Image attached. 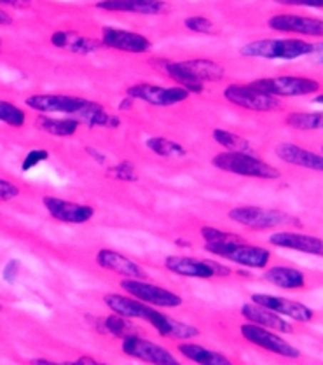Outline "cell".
I'll return each mask as SVG.
<instances>
[{
	"instance_id": "obj_35",
	"label": "cell",
	"mask_w": 323,
	"mask_h": 365,
	"mask_svg": "<svg viewBox=\"0 0 323 365\" xmlns=\"http://www.w3.org/2000/svg\"><path fill=\"white\" fill-rule=\"evenodd\" d=\"M184 25L185 29L194 34H205V35L217 34V29L215 25H213V21L206 16H189L184 19Z\"/></svg>"
},
{
	"instance_id": "obj_22",
	"label": "cell",
	"mask_w": 323,
	"mask_h": 365,
	"mask_svg": "<svg viewBox=\"0 0 323 365\" xmlns=\"http://www.w3.org/2000/svg\"><path fill=\"white\" fill-rule=\"evenodd\" d=\"M241 314L250 324L260 325V327L271 329L276 332H292V325L287 320H283L282 314L272 312L270 308L255 304V302H248V304L241 306Z\"/></svg>"
},
{
	"instance_id": "obj_13",
	"label": "cell",
	"mask_w": 323,
	"mask_h": 365,
	"mask_svg": "<svg viewBox=\"0 0 323 365\" xmlns=\"http://www.w3.org/2000/svg\"><path fill=\"white\" fill-rule=\"evenodd\" d=\"M123 353L131 356V359L143 360L147 364L154 365H178L177 359L166 348L159 346L149 339H143L138 334L136 336L124 337L123 339Z\"/></svg>"
},
{
	"instance_id": "obj_10",
	"label": "cell",
	"mask_w": 323,
	"mask_h": 365,
	"mask_svg": "<svg viewBox=\"0 0 323 365\" xmlns=\"http://www.w3.org/2000/svg\"><path fill=\"white\" fill-rule=\"evenodd\" d=\"M241 336L248 341V343L255 344V346L266 349V351L275 353V355L283 356V359H299L301 356V351L297 348L292 346L289 341H285L283 337H280L276 331H271V329L260 327V325L247 324L241 325Z\"/></svg>"
},
{
	"instance_id": "obj_20",
	"label": "cell",
	"mask_w": 323,
	"mask_h": 365,
	"mask_svg": "<svg viewBox=\"0 0 323 365\" xmlns=\"http://www.w3.org/2000/svg\"><path fill=\"white\" fill-rule=\"evenodd\" d=\"M95 6L96 9L108 13H131L142 16H155L166 11V4L163 0H100Z\"/></svg>"
},
{
	"instance_id": "obj_29",
	"label": "cell",
	"mask_w": 323,
	"mask_h": 365,
	"mask_svg": "<svg viewBox=\"0 0 323 365\" xmlns=\"http://www.w3.org/2000/svg\"><path fill=\"white\" fill-rule=\"evenodd\" d=\"M103 329L108 334H112L114 337H119V339H124V337L136 336V327L133 322L128 320V317H123V314L112 313L111 317L102 318Z\"/></svg>"
},
{
	"instance_id": "obj_42",
	"label": "cell",
	"mask_w": 323,
	"mask_h": 365,
	"mask_svg": "<svg viewBox=\"0 0 323 365\" xmlns=\"http://www.w3.org/2000/svg\"><path fill=\"white\" fill-rule=\"evenodd\" d=\"M68 364H73V365H98L100 362H98V360L91 359V356H81V359L73 360V362H68Z\"/></svg>"
},
{
	"instance_id": "obj_19",
	"label": "cell",
	"mask_w": 323,
	"mask_h": 365,
	"mask_svg": "<svg viewBox=\"0 0 323 365\" xmlns=\"http://www.w3.org/2000/svg\"><path fill=\"white\" fill-rule=\"evenodd\" d=\"M96 264L102 269L112 271V273L119 274L123 278H147L145 271L142 269L138 262L131 261L130 257L116 250H111V248H100L98 254H96Z\"/></svg>"
},
{
	"instance_id": "obj_27",
	"label": "cell",
	"mask_w": 323,
	"mask_h": 365,
	"mask_svg": "<svg viewBox=\"0 0 323 365\" xmlns=\"http://www.w3.org/2000/svg\"><path fill=\"white\" fill-rule=\"evenodd\" d=\"M39 130L46 131V133L53 135V137H72L77 130H79L81 121L77 118H65V119H56V118H48V115H41L37 118Z\"/></svg>"
},
{
	"instance_id": "obj_16",
	"label": "cell",
	"mask_w": 323,
	"mask_h": 365,
	"mask_svg": "<svg viewBox=\"0 0 323 365\" xmlns=\"http://www.w3.org/2000/svg\"><path fill=\"white\" fill-rule=\"evenodd\" d=\"M42 203L53 219L65 224H86L95 217V208L89 207V205L73 203V201L54 196H46Z\"/></svg>"
},
{
	"instance_id": "obj_15",
	"label": "cell",
	"mask_w": 323,
	"mask_h": 365,
	"mask_svg": "<svg viewBox=\"0 0 323 365\" xmlns=\"http://www.w3.org/2000/svg\"><path fill=\"white\" fill-rule=\"evenodd\" d=\"M267 26L275 32L323 38V19L301 16V14H275L267 19Z\"/></svg>"
},
{
	"instance_id": "obj_24",
	"label": "cell",
	"mask_w": 323,
	"mask_h": 365,
	"mask_svg": "<svg viewBox=\"0 0 323 365\" xmlns=\"http://www.w3.org/2000/svg\"><path fill=\"white\" fill-rule=\"evenodd\" d=\"M161 68L165 70L166 76L170 77L173 83H177L178 86L185 88L189 93H203L205 91V83H201L198 79L196 73L193 72V68L189 67L188 60L185 61H163Z\"/></svg>"
},
{
	"instance_id": "obj_34",
	"label": "cell",
	"mask_w": 323,
	"mask_h": 365,
	"mask_svg": "<svg viewBox=\"0 0 323 365\" xmlns=\"http://www.w3.org/2000/svg\"><path fill=\"white\" fill-rule=\"evenodd\" d=\"M107 175L114 180L123 182H136L138 180V173H136V166L131 161H123L119 165L111 166L107 170Z\"/></svg>"
},
{
	"instance_id": "obj_12",
	"label": "cell",
	"mask_w": 323,
	"mask_h": 365,
	"mask_svg": "<svg viewBox=\"0 0 323 365\" xmlns=\"http://www.w3.org/2000/svg\"><path fill=\"white\" fill-rule=\"evenodd\" d=\"M89 100L81 98V96H70V95H30L25 100V105L41 114H68L73 118H79L81 112L88 105Z\"/></svg>"
},
{
	"instance_id": "obj_5",
	"label": "cell",
	"mask_w": 323,
	"mask_h": 365,
	"mask_svg": "<svg viewBox=\"0 0 323 365\" xmlns=\"http://www.w3.org/2000/svg\"><path fill=\"white\" fill-rule=\"evenodd\" d=\"M205 248L210 254L217 257L225 259L229 262H235L238 266L250 267V269H264L271 261V252L262 247L248 245L245 242H232V243H213L206 245Z\"/></svg>"
},
{
	"instance_id": "obj_45",
	"label": "cell",
	"mask_w": 323,
	"mask_h": 365,
	"mask_svg": "<svg viewBox=\"0 0 323 365\" xmlns=\"http://www.w3.org/2000/svg\"><path fill=\"white\" fill-rule=\"evenodd\" d=\"M30 364L32 365H54L56 362H53V360H48V359H35Z\"/></svg>"
},
{
	"instance_id": "obj_21",
	"label": "cell",
	"mask_w": 323,
	"mask_h": 365,
	"mask_svg": "<svg viewBox=\"0 0 323 365\" xmlns=\"http://www.w3.org/2000/svg\"><path fill=\"white\" fill-rule=\"evenodd\" d=\"M276 156L282 159L283 163L289 165L301 166V168L313 170V172L323 173V156L322 154L307 150L304 147L295 145V143L283 142L276 147Z\"/></svg>"
},
{
	"instance_id": "obj_23",
	"label": "cell",
	"mask_w": 323,
	"mask_h": 365,
	"mask_svg": "<svg viewBox=\"0 0 323 365\" xmlns=\"http://www.w3.org/2000/svg\"><path fill=\"white\" fill-rule=\"evenodd\" d=\"M51 44L58 49H65V51L76 53V54H88L96 51L102 46L100 41H93V38L84 37L76 32H68V30H58L51 35Z\"/></svg>"
},
{
	"instance_id": "obj_38",
	"label": "cell",
	"mask_w": 323,
	"mask_h": 365,
	"mask_svg": "<svg viewBox=\"0 0 323 365\" xmlns=\"http://www.w3.org/2000/svg\"><path fill=\"white\" fill-rule=\"evenodd\" d=\"M19 271H21V264H19L18 259H13V261H9L6 264V267H4V271H2V277L7 283H13L14 279L18 278Z\"/></svg>"
},
{
	"instance_id": "obj_46",
	"label": "cell",
	"mask_w": 323,
	"mask_h": 365,
	"mask_svg": "<svg viewBox=\"0 0 323 365\" xmlns=\"http://www.w3.org/2000/svg\"><path fill=\"white\" fill-rule=\"evenodd\" d=\"M313 103H320V105H323V93H322V95H317V96H314V98H313Z\"/></svg>"
},
{
	"instance_id": "obj_48",
	"label": "cell",
	"mask_w": 323,
	"mask_h": 365,
	"mask_svg": "<svg viewBox=\"0 0 323 365\" xmlns=\"http://www.w3.org/2000/svg\"><path fill=\"white\" fill-rule=\"evenodd\" d=\"M0 312H2V304H0Z\"/></svg>"
},
{
	"instance_id": "obj_33",
	"label": "cell",
	"mask_w": 323,
	"mask_h": 365,
	"mask_svg": "<svg viewBox=\"0 0 323 365\" xmlns=\"http://www.w3.org/2000/svg\"><path fill=\"white\" fill-rule=\"evenodd\" d=\"M201 236H203L206 245L245 242V240L241 238L240 235H236V232L222 231V229H217V227H203L201 229Z\"/></svg>"
},
{
	"instance_id": "obj_8",
	"label": "cell",
	"mask_w": 323,
	"mask_h": 365,
	"mask_svg": "<svg viewBox=\"0 0 323 365\" xmlns=\"http://www.w3.org/2000/svg\"><path fill=\"white\" fill-rule=\"evenodd\" d=\"M252 86L272 96H307L320 91V83L309 77L280 76L252 81Z\"/></svg>"
},
{
	"instance_id": "obj_9",
	"label": "cell",
	"mask_w": 323,
	"mask_h": 365,
	"mask_svg": "<svg viewBox=\"0 0 323 365\" xmlns=\"http://www.w3.org/2000/svg\"><path fill=\"white\" fill-rule=\"evenodd\" d=\"M224 98L229 103L236 105V107L254 112H272L282 107V102L278 100V96L267 95V93L252 86L250 83L229 84L224 89Z\"/></svg>"
},
{
	"instance_id": "obj_28",
	"label": "cell",
	"mask_w": 323,
	"mask_h": 365,
	"mask_svg": "<svg viewBox=\"0 0 323 365\" xmlns=\"http://www.w3.org/2000/svg\"><path fill=\"white\" fill-rule=\"evenodd\" d=\"M145 145L159 158H184L188 154L180 143L166 137H150Z\"/></svg>"
},
{
	"instance_id": "obj_41",
	"label": "cell",
	"mask_w": 323,
	"mask_h": 365,
	"mask_svg": "<svg viewBox=\"0 0 323 365\" xmlns=\"http://www.w3.org/2000/svg\"><path fill=\"white\" fill-rule=\"evenodd\" d=\"M311 56H313V61L314 63H323V41L322 42H314L313 44V53H311Z\"/></svg>"
},
{
	"instance_id": "obj_44",
	"label": "cell",
	"mask_w": 323,
	"mask_h": 365,
	"mask_svg": "<svg viewBox=\"0 0 323 365\" xmlns=\"http://www.w3.org/2000/svg\"><path fill=\"white\" fill-rule=\"evenodd\" d=\"M11 23H13V16L9 13H6V11L0 9V25H11Z\"/></svg>"
},
{
	"instance_id": "obj_43",
	"label": "cell",
	"mask_w": 323,
	"mask_h": 365,
	"mask_svg": "<svg viewBox=\"0 0 323 365\" xmlns=\"http://www.w3.org/2000/svg\"><path fill=\"white\" fill-rule=\"evenodd\" d=\"M86 153H88L93 159H96V161H98L100 165H103V163H105V156H103V154H100V150L88 147V149H86Z\"/></svg>"
},
{
	"instance_id": "obj_36",
	"label": "cell",
	"mask_w": 323,
	"mask_h": 365,
	"mask_svg": "<svg viewBox=\"0 0 323 365\" xmlns=\"http://www.w3.org/2000/svg\"><path fill=\"white\" fill-rule=\"evenodd\" d=\"M48 159H49V153L46 149L30 150V153H26L25 159H23L21 170H23V172H29V170H32L34 166H39L41 163L48 161Z\"/></svg>"
},
{
	"instance_id": "obj_7",
	"label": "cell",
	"mask_w": 323,
	"mask_h": 365,
	"mask_svg": "<svg viewBox=\"0 0 323 365\" xmlns=\"http://www.w3.org/2000/svg\"><path fill=\"white\" fill-rule=\"evenodd\" d=\"M165 267L170 273L177 274V277L200 279H210L215 277L225 278L232 273L231 267L224 266V264L203 261V259L196 257H184V255H170V257H166Z\"/></svg>"
},
{
	"instance_id": "obj_25",
	"label": "cell",
	"mask_w": 323,
	"mask_h": 365,
	"mask_svg": "<svg viewBox=\"0 0 323 365\" xmlns=\"http://www.w3.org/2000/svg\"><path fill=\"white\" fill-rule=\"evenodd\" d=\"M264 279L270 282L271 285L280 287V289H287V290L304 289L306 287L304 273L287 266L270 267V269H266V273H264Z\"/></svg>"
},
{
	"instance_id": "obj_18",
	"label": "cell",
	"mask_w": 323,
	"mask_h": 365,
	"mask_svg": "<svg viewBox=\"0 0 323 365\" xmlns=\"http://www.w3.org/2000/svg\"><path fill=\"white\" fill-rule=\"evenodd\" d=\"M270 243L280 248H289L294 252H302V254L318 255L323 257V240L317 236L304 235V232L294 231H280L270 236Z\"/></svg>"
},
{
	"instance_id": "obj_2",
	"label": "cell",
	"mask_w": 323,
	"mask_h": 365,
	"mask_svg": "<svg viewBox=\"0 0 323 365\" xmlns=\"http://www.w3.org/2000/svg\"><path fill=\"white\" fill-rule=\"evenodd\" d=\"M212 165L217 170L227 172L240 177L260 178V180H276L282 177V172L270 163L262 161L252 153H241V150H225L212 158Z\"/></svg>"
},
{
	"instance_id": "obj_11",
	"label": "cell",
	"mask_w": 323,
	"mask_h": 365,
	"mask_svg": "<svg viewBox=\"0 0 323 365\" xmlns=\"http://www.w3.org/2000/svg\"><path fill=\"white\" fill-rule=\"evenodd\" d=\"M190 93L182 86H171V88H163L158 84H149V83H140L133 84L126 89V96L133 100H140L143 103L154 105V107H171V105H177L185 102L189 98Z\"/></svg>"
},
{
	"instance_id": "obj_4",
	"label": "cell",
	"mask_w": 323,
	"mask_h": 365,
	"mask_svg": "<svg viewBox=\"0 0 323 365\" xmlns=\"http://www.w3.org/2000/svg\"><path fill=\"white\" fill-rule=\"evenodd\" d=\"M232 222L255 231H266L280 226H299V220L282 210L260 207H236L227 213Z\"/></svg>"
},
{
	"instance_id": "obj_47",
	"label": "cell",
	"mask_w": 323,
	"mask_h": 365,
	"mask_svg": "<svg viewBox=\"0 0 323 365\" xmlns=\"http://www.w3.org/2000/svg\"><path fill=\"white\" fill-rule=\"evenodd\" d=\"M0 48H2V41H0Z\"/></svg>"
},
{
	"instance_id": "obj_31",
	"label": "cell",
	"mask_w": 323,
	"mask_h": 365,
	"mask_svg": "<svg viewBox=\"0 0 323 365\" xmlns=\"http://www.w3.org/2000/svg\"><path fill=\"white\" fill-rule=\"evenodd\" d=\"M213 140L225 150H241V153H252L250 142L240 135L227 130H213Z\"/></svg>"
},
{
	"instance_id": "obj_26",
	"label": "cell",
	"mask_w": 323,
	"mask_h": 365,
	"mask_svg": "<svg viewBox=\"0 0 323 365\" xmlns=\"http://www.w3.org/2000/svg\"><path fill=\"white\" fill-rule=\"evenodd\" d=\"M178 353L182 356H185L188 360L200 365H231L232 362L225 355H222L219 351H212V349L201 346L196 343H180L178 344Z\"/></svg>"
},
{
	"instance_id": "obj_1",
	"label": "cell",
	"mask_w": 323,
	"mask_h": 365,
	"mask_svg": "<svg viewBox=\"0 0 323 365\" xmlns=\"http://www.w3.org/2000/svg\"><path fill=\"white\" fill-rule=\"evenodd\" d=\"M103 302L107 304V308L111 309L112 313L147 322V324L153 325L155 331L159 332V336L163 337L188 341L200 334V331H198L196 327H193V325L175 320V318L168 317V314L159 312L155 306L138 301V299H135L133 296L128 297L121 296V294H107V296H103Z\"/></svg>"
},
{
	"instance_id": "obj_39",
	"label": "cell",
	"mask_w": 323,
	"mask_h": 365,
	"mask_svg": "<svg viewBox=\"0 0 323 365\" xmlns=\"http://www.w3.org/2000/svg\"><path fill=\"white\" fill-rule=\"evenodd\" d=\"M282 6L294 7H314V9H323V0H275Z\"/></svg>"
},
{
	"instance_id": "obj_6",
	"label": "cell",
	"mask_w": 323,
	"mask_h": 365,
	"mask_svg": "<svg viewBox=\"0 0 323 365\" xmlns=\"http://www.w3.org/2000/svg\"><path fill=\"white\" fill-rule=\"evenodd\" d=\"M121 289L133 296L138 301L155 306V308H180L184 304V299L177 292L165 289V287L154 285L140 278H123L119 282Z\"/></svg>"
},
{
	"instance_id": "obj_30",
	"label": "cell",
	"mask_w": 323,
	"mask_h": 365,
	"mask_svg": "<svg viewBox=\"0 0 323 365\" xmlns=\"http://www.w3.org/2000/svg\"><path fill=\"white\" fill-rule=\"evenodd\" d=\"M287 124L302 131L323 130V112H292L287 118Z\"/></svg>"
},
{
	"instance_id": "obj_40",
	"label": "cell",
	"mask_w": 323,
	"mask_h": 365,
	"mask_svg": "<svg viewBox=\"0 0 323 365\" xmlns=\"http://www.w3.org/2000/svg\"><path fill=\"white\" fill-rule=\"evenodd\" d=\"M32 0H0V6L7 7H16V9H25V7H30Z\"/></svg>"
},
{
	"instance_id": "obj_37",
	"label": "cell",
	"mask_w": 323,
	"mask_h": 365,
	"mask_svg": "<svg viewBox=\"0 0 323 365\" xmlns=\"http://www.w3.org/2000/svg\"><path fill=\"white\" fill-rule=\"evenodd\" d=\"M19 196V187L16 184H13L11 180H6V178H0V201L6 203V201L14 200V197Z\"/></svg>"
},
{
	"instance_id": "obj_3",
	"label": "cell",
	"mask_w": 323,
	"mask_h": 365,
	"mask_svg": "<svg viewBox=\"0 0 323 365\" xmlns=\"http://www.w3.org/2000/svg\"><path fill=\"white\" fill-rule=\"evenodd\" d=\"M313 42L302 38H259L245 44L240 49L241 56L264 58V60H297L301 56H311Z\"/></svg>"
},
{
	"instance_id": "obj_14",
	"label": "cell",
	"mask_w": 323,
	"mask_h": 365,
	"mask_svg": "<svg viewBox=\"0 0 323 365\" xmlns=\"http://www.w3.org/2000/svg\"><path fill=\"white\" fill-rule=\"evenodd\" d=\"M100 42H102V46H105V48L133 54L147 53L153 48V42L145 35L130 32V30L114 29V26H103Z\"/></svg>"
},
{
	"instance_id": "obj_17",
	"label": "cell",
	"mask_w": 323,
	"mask_h": 365,
	"mask_svg": "<svg viewBox=\"0 0 323 365\" xmlns=\"http://www.w3.org/2000/svg\"><path fill=\"white\" fill-rule=\"evenodd\" d=\"M252 302L255 304L264 306V308H270L272 312H276L282 317H289L290 320L294 322H302V324H307V322L313 320L314 312L309 308V306L302 304V302L292 301V299L287 297H278V296H270V294H252Z\"/></svg>"
},
{
	"instance_id": "obj_32",
	"label": "cell",
	"mask_w": 323,
	"mask_h": 365,
	"mask_svg": "<svg viewBox=\"0 0 323 365\" xmlns=\"http://www.w3.org/2000/svg\"><path fill=\"white\" fill-rule=\"evenodd\" d=\"M0 121L9 124L13 128H21L26 123V114L18 105L6 102V100H0Z\"/></svg>"
}]
</instances>
